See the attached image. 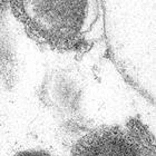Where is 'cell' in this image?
Listing matches in <instances>:
<instances>
[{"instance_id":"obj_1","label":"cell","mask_w":156,"mask_h":156,"mask_svg":"<svg viewBox=\"0 0 156 156\" xmlns=\"http://www.w3.org/2000/svg\"><path fill=\"white\" fill-rule=\"evenodd\" d=\"M10 6L37 42L62 51L79 48L96 19L91 1H13Z\"/></svg>"},{"instance_id":"obj_2","label":"cell","mask_w":156,"mask_h":156,"mask_svg":"<svg viewBox=\"0 0 156 156\" xmlns=\"http://www.w3.org/2000/svg\"><path fill=\"white\" fill-rule=\"evenodd\" d=\"M70 156H153L151 142L127 127H103L78 140Z\"/></svg>"},{"instance_id":"obj_3","label":"cell","mask_w":156,"mask_h":156,"mask_svg":"<svg viewBox=\"0 0 156 156\" xmlns=\"http://www.w3.org/2000/svg\"><path fill=\"white\" fill-rule=\"evenodd\" d=\"M16 156H49L48 154L38 152V151H27V152H21V153L17 154Z\"/></svg>"},{"instance_id":"obj_4","label":"cell","mask_w":156,"mask_h":156,"mask_svg":"<svg viewBox=\"0 0 156 156\" xmlns=\"http://www.w3.org/2000/svg\"><path fill=\"white\" fill-rule=\"evenodd\" d=\"M5 5H6V2H1V1H0V9H2Z\"/></svg>"}]
</instances>
